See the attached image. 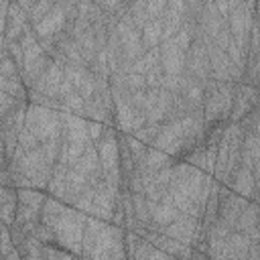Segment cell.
<instances>
[{"label": "cell", "instance_id": "cell-1", "mask_svg": "<svg viewBox=\"0 0 260 260\" xmlns=\"http://www.w3.org/2000/svg\"><path fill=\"white\" fill-rule=\"evenodd\" d=\"M234 91H236L234 81H217V79L209 77L203 83V108H201V112H203L205 124L230 118Z\"/></svg>", "mask_w": 260, "mask_h": 260}, {"label": "cell", "instance_id": "cell-2", "mask_svg": "<svg viewBox=\"0 0 260 260\" xmlns=\"http://www.w3.org/2000/svg\"><path fill=\"white\" fill-rule=\"evenodd\" d=\"M87 213L75 209L73 205H65L57 221L51 225L57 238V244L73 252L75 256H81V238H83V225H85Z\"/></svg>", "mask_w": 260, "mask_h": 260}, {"label": "cell", "instance_id": "cell-3", "mask_svg": "<svg viewBox=\"0 0 260 260\" xmlns=\"http://www.w3.org/2000/svg\"><path fill=\"white\" fill-rule=\"evenodd\" d=\"M61 112L49 106H39V104H26L24 110V128H28L39 142L61 138Z\"/></svg>", "mask_w": 260, "mask_h": 260}, {"label": "cell", "instance_id": "cell-4", "mask_svg": "<svg viewBox=\"0 0 260 260\" xmlns=\"http://www.w3.org/2000/svg\"><path fill=\"white\" fill-rule=\"evenodd\" d=\"M87 258H126L124 250V225L106 221L95 236Z\"/></svg>", "mask_w": 260, "mask_h": 260}, {"label": "cell", "instance_id": "cell-5", "mask_svg": "<svg viewBox=\"0 0 260 260\" xmlns=\"http://www.w3.org/2000/svg\"><path fill=\"white\" fill-rule=\"evenodd\" d=\"M112 100H114V126L118 132L132 134L146 124L144 112L130 102L128 93H114Z\"/></svg>", "mask_w": 260, "mask_h": 260}, {"label": "cell", "instance_id": "cell-6", "mask_svg": "<svg viewBox=\"0 0 260 260\" xmlns=\"http://www.w3.org/2000/svg\"><path fill=\"white\" fill-rule=\"evenodd\" d=\"M158 232H162L169 238L179 240L181 244L193 246V244H197L201 240V219L185 215V213H179V217H175L171 223H167Z\"/></svg>", "mask_w": 260, "mask_h": 260}, {"label": "cell", "instance_id": "cell-7", "mask_svg": "<svg viewBox=\"0 0 260 260\" xmlns=\"http://www.w3.org/2000/svg\"><path fill=\"white\" fill-rule=\"evenodd\" d=\"M171 106H173L171 91H167L165 87H146V98H144V106H142L146 122L162 124L171 112Z\"/></svg>", "mask_w": 260, "mask_h": 260}, {"label": "cell", "instance_id": "cell-8", "mask_svg": "<svg viewBox=\"0 0 260 260\" xmlns=\"http://www.w3.org/2000/svg\"><path fill=\"white\" fill-rule=\"evenodd\" d=\"M254 108H258V87L256 85H250V83H244V81H238L228 120L230 122H240Z\"/></svg>", "mask_w": 260, "mask_h": 260}, {"label": "cell", "instance_id": "cell-9", "mask_svg": "<svg viewBox=\"0 0 260 260\" xmlns=\"http://www.w3.org/2000/svg\"><path fill=\"white\" fill-rule=\"evenodd\" d=\"M185 71L203 83L209 79V55L205 45L197 41L189 45V49L185 51Z\"/></svg>", "mask_w": 260, "mask_h": 260}, {"label": "cell", "instance_id": "cell-10", "mask_svg": "<svg viewBox=\"0 0 260 260\" xmlns=\"http://www.w3.org/2000/svg\"><path fill=\"white\" fill-rule=\"evenodd\" d=\"M63 77L71 83V87L83 98L93 95V73L85 65H73V63H63Z\"/></svg>", "mask_w": 260, "mask_h": 260}, {"label": "cell", "instance_id": "cell-11", "mask_svg": "<svg viewBox=\"0 0 260 260\" xmlns=\"http://www.w3.org/2000/svg\"><path fill=\"white\" fill-rule=\"evenodd\" d=\"M65 26H67L65 10H63V6H61L59 2H55V4L51 6V10H49L39 22L32 24V30H35V35H37L39 39H43V37H53V35L61 32Z\"/></svg>", "mask_w": 260, "mask_h": 260}, {"label": "cell", "instance_id": "cell-12", "mask_svg": "<svg viewBox=\"0 0 260 260\" xmlns=\"http://www.w3.org/2000/svg\"><path fill=\"white\" fill-rule=\"evenodd\" d=\"M160 67L165 75H179L185 71V51H181L173 39H162L160 45Z\"/></svg>", "mask_w": 260, "mask_h": 260}, {"label": "cell", "instance_id": "cell-13", "mask_svg": "<svg viewBox=\"0 0 260 260\" xmlns=\"http://www.w3.org/2000/svg\"><path fill=\"white\" fill-rule=\"evenodd\" d=\"M61 81H63V67H61V63H57V61L51 59V63L47 65V69L41 73V77H39V79L35 81V85L28 87V89H35V91H39V93H43V95H47V98L57 100Z\"/></svg>", "mask_w": 260, "mask_h": 260}, {"label": "cell", "instance_id": "cell-14", "mask_svg": "<svg viewBox=\"0 0 260 260\" xmlns=\"http://www.w3.org/2000/svg\"><path fill=\"white\" fill-rule=\"evenodd\" d=\"M228 189L234 191V193H238V195H242V197H246V199L256 201V197H258V179L252 175V171L248 167L240 165L232 173L230 183H228Z\"/></svg>", "mask_w": 260, "mask_h": 260}, {"label": "cell", "instance_id": "cell-15", "mask_svg": "<svg viewBox=\"0 0 260 260\" xmlns=\"http://www.w3.org/2000/svg\"><path fill=\"white\" fill-rule=\"evenodd\" d=\"M175 217H179V209L175 207L169 191L158 201H150V225H148V230H160L167 223H171Z\"/></svg>", "mask_w": 260, "mask_h": 260}, {"label": "cell", "instance_id": "cell-16", "mask_svg": "<svg viewBox=\"0 0 260 260\" xmlns=\"http://www.w3.org/2000/svg\"><path fill=\"white\" fill-rule=\"evenodd\" d=\"M26 26H30L28 12L22 10L14 0H10V4H8V12H6L4 39H6V41H18V37L24 32Z\"/></svg>", "mask_w": 260, "mask_h": 260}, {"label": "cell", "instance_id": "cell-17", "mask_svg": "<svg viewBox=\"0 0 260 260\" xmlns=\"http://www.w3.org/2000/svg\"><path fill=\"white\" fill-rule=\"evenodd\" d=\"M234 230L248 236L252 242H260V236H258V203L256 201H248L242 211L238 213V219L234 223Z\"/></svg>", "mask_w": 260, "mask_h": 260}, {"label": "cell", "instance_id": "cell-18", "mask_svg": "<svg viewBox=\"0 0 260 260\" xmlns=\"http://www.w3.org/2000/svg\"><path fill=\"white\" fill-rule=\"evenodd\" d=\"M16 213V187L0 185V221L10 225Z\"/></svg>", "mask_w": 260, "mask_h": 260}, {"label": "cell", "instance_id": "cell-19", "mask_svg": "<svg viewBox=\"0 0 260 260\" xmlns=\"http://www.w3.org/2000/svg\"><path fill=\"white\" fill-rule=\"evenodd\" d=\"M49 63H51V57L45 53V55H41L39 59H35V61H30V63H26V65L20 69V79H22V83H24V87H26V89L35 85V81L41 77V73L47 69V65H49Z\"/></svg>", "mask_w": 260, "mask_h": 260}, {"label": "cell", "instance_id": "cell-20", "mask_svg": "<svg viewBox=\"0 0 260 260\" xmlns=\"http://www.w3.org/2000/svg\"><path fill=\"white\" fill-rule=\"evenodd\" d=\"M140 39H142L144 49L158 47L160 41H162V22H160V18H148L140 28Z\"/></svg>", "mask_w": 260, "mask_h": 260}, {"label": "cell", "instance_id": "cell-21", "mask_svg": "<svg viewBox=\"0 0 260 260\" xmlns=\"http://www.w3.org/2000/svg\"><path fill=\"white\" fill-rule=\"evenodd\" d=\"M158 63H160V49H158V47H152V49H146L138 59H134V61L130 63V71L144 75L148 69H152V67L158 65Z\"/></svg>", "mask_w": 260, "mask_h": 260}, {"label": "cell", "instance_id": "cell-22", "mask_svg": "<svg viewBox=\"0 0 260 260\" xmlns=\"http://www.w3.org/2000/svg\"><path fill=\"white\" fill-rule=\"evenodd\" d=\"M67 203H63L61 199L53 197V195H45V201L41 205V221L47 225H53L57 221V217L61 215V211L65 209Z\"/></svg>", "mask_w": 260, "mask_h": 260}, {"label": "cell", "instance_id": "cell-23", "mask_svg": "<svg viewBox=\"0 0 260 260\" xmlns=\"http://www.w3.org/2000/svg\"><path fill=\"white\" fill-rule=\"evenodd\" d=\"M77 18L93 24V22L104 18V10L93 0H79V4H77Z\"/></svg>", "mask_w": 260, "mask_h": 260}, {"label": "cell", "instance_id": "cell-24", "mask_svg": "<svg viewBox=\"0 0 260 260\" xmlns=\"http://www.w3.org/2000/svg\"><path fill=\"white\" fill-rule=\"evenodd\" d=\"M0 252H2V258H20L18 250L12 244L10 228L6 223H2V221H0Z\"/></svg>", "mask_w": 260, "mask_h": 260}, {"label": "cell", "instance_id": "cell-25", "mask_svg": "<svg viewBox=\"0 0 260 260\" xmlns=\"http://www.w3.org/2000/svg\"><path fill=\"white\" fill-rule=\"evenodd\" d=\"M126 12L130 14V18L134 20V24H136L138 28H142V24H144V22L150 18V16H148L146 2H144V0H132V2H128Z\"/></svg>", "mask_w": 260, "mask_h": 260}, {"label": "cell", "instance_id": "cell-26", "mask_svg": "<svg viewBox=\"0 0 260 260\" xmlns=\"http://www.w3.org/2000/svg\"><path fill=\"white\" fill-rule=\"evenodd\" d=\"M158 130H160V124H156V122H146V124H144V126H140L136 132H132V136H134L136 140H140L142 144L150 146V144L154 142V138H156Z\"/></svg>", "mask_w": 260, "mask_h": 260}, {"label": "cell", "instance_id": "cell-27", "mask_svg": "<svg viewBox=\"0 0 260 260\" xmlns=\"http://www.w3.org/2000/svg\"><path fill=\"white\" fill-rule=\"evenodd\" d=\"M104 12H108V14H116V16H122L124 12H126V8H128V2H124V0H93Z\"/></svg>", "mask_w": 260, "mask_h": 260}, {"label": "cell", "instance_id": "cell-28", "mask_svg": "<svg viewBox=\"0 0 260 260\" xmlns=\"http://www.w3.org/2000/svg\"><path fill=\"white\" fill-rule=\"evenodd\" d=\"M51 6H53V2H49V0H37V2L32 4L30 12H28V20H30V24L39 22V20L51 10Z\"/></svg>", "mask_w": 260, "mask_h": 260}, {"label": "cell", "instance_id": "cell-29", "mask_svg": "<svg viewBox=\"0 0 260 260\" xmlns=\"http://www.w3.org/2000/svg\"><path fill=\"white\" fill-rule=\"evenodd\" d=\"M41 142L37 140V136L28 130V128H20V132H18V148H22V150H30V148H37Z\"/></svg>", "mask_w": 260, "mask_h": 260}, {"label": "cell", "instance_id": "cell-30", "mask_svg": "<svg viewBox=\"0 0 260 260\" xmlns=\"http://www.w3.org/2000/svg\"><path fill=\"white\" fill-rule=\"evenodd\" d=\"M6 53L8 57L18 65V69L24 67V57H22V47L18 41H6Z\"/></svg>", "mask_w": 260, "mask_h": 260}, {"label": "cell", "instance_id": "cell-31", "mask_svg": "<svg viewBox=\"0 0 260 260\" xmlns=\"http://www.w3.org/2000/svg\"><path fill=\"white\" fill-rule=\"evenodd\" d=\"M0 75H4V77H20V69H18V65L8 57V53L0 59Z\"/></svg>", "mask_w": 260, "mask_h": 260}, {"label": "cell", "instance_id": "cell-32", "mask_svg": "<svg viewBox=\"0 0 260 260\" xmlns=\"http://www.w3.org/2000/svg\"><path fill=\"white\" fill-rule=\"evenodd\" d=\"M162 67H160V63L158 65H154L152 69H148L146 73H144V83H146V87H160V81H162Z\"/></svg>", "mask_w": 260, "mask_h": 260}, {"label": "cell", "instance_id": "cell-33", "mask_svg": "<svg viewBox=\"0 0 260 260\" xmlns=\"http://www.w3.org/2000/svg\"><path fill=\"white\" fill-rule=\"evenodd\" d=\"M18 102H20V100H16L14 95H10V93H6V91L0 89V120H2L8 112H12Z\"/></svg>", "mask_w": 260, "mask_h": 260}, {"label": "cell", "instance_id": "cell-34", "mask_svg": "<svg viewBox=\"0 0 260 260\" xmlns=\"http://www.w3.org/2000/svg\"><path fill=\"white\" fill-rule=\"evenodd\" d=\"M171 39H173V43H175L181 51H187V49H189V45L193 43V37L189 35V30H187L185 26H181V28H179Z\"/></svg>", "mask_w": 260, "mask_h": 260}, {"label": "cell", "instance_id": "cell-35", "mask_svg": "<svg viewBox=\"0 0 260 260\" xmlns=\"http://www.w3.org/2000/svg\"><path fill=\"white\" fill-rule=\"evenodd\" d=\"M126 89H128V93H130V91H138V89H146L144 75L128 71V73H126Z\"/></svg>", "mask_w": 260, "mask_h": 260}, {"label": "cell", "instance_id": "cell-36", "mask_svg": "<svg viewBox=\"0 0 260 260\" xmlns=\"http://www.w3.org/2000/svg\"><path fill=\"white\" fill-rule=\"evenodd\" d=\"M146 2V10L150 18H160L167 6V0H144Z\"/></svg>", "mask_w": 260, "mask_h": 260}, {"label": "cell", "instance_id": "cell-37", "mask_svg": "<svg viewBox=\"0 0 260 260\" xmlns=\"http://www.w3.org/2000/svg\"><path fill=\"white\" fill-rule=\"evenodd\" d=\"M61 6H63V10H65V16H67V24H71L75 18H77V4H79V0H57Z\"/></svg>", "mask_w": 260, "mask_h": 260}, {"label": "cell", "instance_id": "cell-38", "mask_svg": "<svg viewBox=\"0 0 260 260\" xmlns=\"http://www.w3.org/2000/svg\"><path fill=\"white\" fill-rule=\"evenodd\" d=\"M104 132V124L102 122H95V120H87V136L91 142H95Z\"/></svg>", "mask_w": 260, "mask_h": 260}, {"label": "cell", "instance_id": "cell-39", "mask_svg": "<svg viewBox=\"0 0 260 260\" xmlns=\"http://www.w3.org/2000/svg\"><path fill=\"white\" fill-rule=\"evenodd\" d=\"M8 4H10V0H0V35H4V26H6V12H8Z\"/></svg>", "mask_w": 260, "mask_h": 260}, {"label": "cell", "instance_id": "cell-40", "mask_svg": "<svg viewBox=\"0 0 260 260\" xmlns=\"http://www.w3.org/2000/svg\"><path fill=\"white\" fill-rule=\"evenodd\" d=\"M211 2H213V6L217 8V12L225 18V16H228V0H211Z\"/></svg>", "mask_w": 260, "mask_h": 260}, {"label": "cell", "instance_id": "cell-41", "mask_svg": "<svg viewBox=\"0 0 260 260\" xmlns=\"http://www.w3.org/2000/svg\"><path fill=\"white\" fill-rule=\"evenodd\" d=\"M205 2H207V0H185L187 8H189V10H193V12H195V10H199V8H201Z\"/></svg>", "mask_w": 260, "mask_h": 260}, {"label": "cell", "instance_id": "cell-42", "mask_svg": "<svg viewBox=\"0 0 260 260\" xmlns=\"http://www.w3.org/2000/svg\"><path fill=\"white\" fill-rule=\"evenodd\" d=\"M6 55V39H4V35H0V59Z\"/></svg>", "mask_w": 260, "mask_h": 260}, {"label": "cell", "instance_id": "cell-43", "mask_svg": "<svg viewBox=\"0 0 260 260\" xmlns=\"http://www.w3.org/2000/svg\"><path fill=\"white\" fill-rule=\"evenodd\" d=\"M49 2H53V4H55V2H57V0H49Z\"/></svg>", "mask_w": 260, "mask_h": 260}]
</instances>
